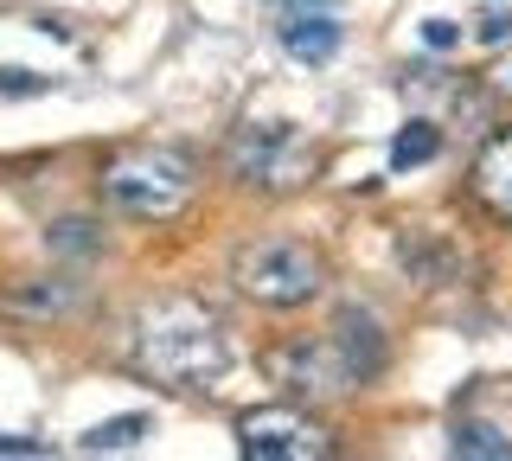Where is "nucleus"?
I'll return each instance as SVG.
<instances>
[{
  "mask_svg": "<svg viewBox=\"0 0 512 461\" xmlns=\"http://www.w3.org/2000/svg\"><path fill=\"white\" fill-rule=\"evenodd\" d=\"M288 7H327V0H288Z\"/></svg>",
  "mask_w": 512,
  "mask_h": 461,
  "instance_id": "nucleus-18",
  "label": "nucleus"
},
{
  "mask_svg": "<svg viewBox=\"0 0 512 461\" xmlns=\"http://www.w3.org/2000/svg\"><path fill=\"white\" fill-rule=\"evenodd\" d=\"M397 263L410 269L416 282H455V244H442L429 225H404L397 231Z\"/></svg>",
  "mask_w": 512,
  "mask_h": 461,
  "instance_id": "nucleus-10",
  "label": "nucleus"
},
{
  "mask_svg": "<svg viewBox=\"0 0 512 461\" xmlns=\"http://www.w3.org/2000/svg\"><path fill=\"white\" fill-rule=\"evenodd\" d=\"M141 436H148V417L135 410V417H109V423H96L90 436L77 442V449H84V455H103V449H135Z\"/></svg>",
  "mask_w": 512,
  "mask_h": 461,
  "instance_id": "nucleus-13",
  "label": "nucleus"
},
{
  "mask_svg": "<svg viewBox=\"0 0 512 461\" xmlns=\"http://www.w3.org/2000/svg\"><path fill=\"white\" fill-rule=\"evenodd\" d=\"M512 33V13H493V20H487V33H480V39H506Z\"/></svg>",
  "mask_w": 512,
  "mask_h": 461,
  "instance_id": "nucleus-17",
  "label": "nucleus"
},
{
  "mask_svg": "<svg viewBox=\"0 0 512 461\" xmlns=\"http://www.w3.org/2000/svg\"><path fill=\"white\" fill-rule=\"evenodd\" d=\"M237 449L256 461H320V455H333V436L301 404H263L237 417Z\"/></svg>",
  "mask_w": 512,
  "mask_h": 461,
  "instance_id": "nucleus-6",
  "label": "nucleus"
},
{
  "mask_svg": "<svg viewBox=\"0 0 512 461\" xmlns=\"http://www.w3.org/2000/svg\"><path fill=\"white\" fill-rule=\"evenodd\" d=\"M327 333H333V346L346 353V365L359 372V385H372L384 365H391V340H384V327H378L372 308H340Z\"/></svg>",
  "mask_w": 512,
  "mask_h": 461,
  "instance_id": "nucleus-7",
  "label": "nucleus"
},
{
  "mask_svg": "<svg viewBox=\"0 0 512 461\" xmlns=\"http://www.w3.org/2000/svg\"><path fill=\"white\" fill-rule=\"evenodd\" d=\"M231 282L237 295L256 301V308H308L327 289V257L308 244V237H250L231 257Z\"/></svg>",
  "mask_w": 512,
  "mask_h": 461,
  "instance_id": "nucleus-3",
  "label": "nucleus"
},
{
  "mask_svg": "<svg viewBox=\"0 0 512 461\" xmlns=\"http://www.w3.org/2000/svg\"><path fill=\"white\" fill-rule=\"evenodd\" d=\"M340 20H333L327 7H288V20H282V45H288V58H301V65H327L333 52H340Z\"/></svg>",
  "mask_w": 512,
  "mask_h": 461,
  "instance_id": "nucleus-9",
  "label": "nucleus"
},
{
  "mask_svg": "<svg viewBox=\"0 0 512 461\" xmlns=\"http://www.w3.org/2000/svg\"><path fill=\"white\" fill-rule=\"evenodd\" d=\"M96 193H103L109 212L122 218H141V225H167V218H180L192 193H199V167H192V154L180 148H116L96 173Z\"/></svg>",
  "mask_w": 512,
  "mask_h": 461,
  "instance_id": "nucleus-2",
  "label": "nucleus"
},
{
  "mask_svg": "<svg viewBox=\"0 0 512 461\" xmlns=\"http://www.w3.org/2000/svg\"><path fill=\"white\" fill-rule=\"evenodd\" d=\"M468 193L487 205L500 225H512V129L487 135V148H480L474 167H468Z\"/></svg>",
  "mask_w": 512,
  "mask_h": 461,
  "instance_id": "nucleus-8",
  "label": "nucleus"
},
{
  "mask_svg": "<svg viewBox=\"0 0 512 461\" xmlns=\"http://www.w3.org/2000/svg\"><path fill=\"white\" fill-rule=\"evenodd\" d=\"M0 90H13V97H26V90H39V77H32V71H0Z\"/></svg>",
  "mask_w": 512,
  "mask_h": 461,
  "instance_id": "nucleus-15",
  "label": "nucleus"
},
{
  "mask_svg": "<svg viewBox=\"0 0 512 461\" xmlns=\"http://www.w3.org/2000/svg\"><path fill=\"white\" fill-rule=\"evenodd\" d=\"M455 39H461V33H455L448 20H429V26H423V45H436V52H448Z\"/></svg>",
  "mask_w": 512,
  "mask_h": 461,
  "instance_id": "nucleus-14",
  "label": "nucleus"
},
{
  "mask_svg": "<svg viewBox=\"0 0 512 461\" xmlns=\"http://www.w3.org/2000/svg\"><path fill=\"white\" fill-rule=\"evenodd\" d=\"M448 449L468 455V461H512V436L500 423H480V417H461L448 429Z\"/></svg>",
  "mask_w": 512,
  "mask_h": 461,
  "instance_id": "nucleus-11",
  "label": "nucleus"
},
{
  "mask_svg": "<svg viewBox=\"0 0 512 461\" xmlns=\"http://www.w3.org/2000/svg\"><path fill=\"white\" fill-rule=\"evenodd\" d=\"M231 327L218 321L205 301L192 295H167L154 308H141L135 321V365L154 378V385L173 391H212L224 372H231Z\"/></svg>",
  "mask_w": 512,
  "mask_h": 461,
  "instance_id": "nucleus-1",
  "label": "nucleus"
},
{
  "mask_svg": "<svg viewBox=\"0 0 512 461\" xmlns=\"http://www.w3.org/2000/svg\"><path fill=\"white\" fill-rule=\"evenodd\" d=\"M224 173L250 193H301L320 173V154L295 122H244L224 141Z\"/></svg>",
  "mask_w": 512,
  "mask_h": 461,
  "instance_id": "nucleus-4",
  "label": "nucleus"
},
{
  "mask_svg": "<svg viewBox=\"0 0 512 461\" xmlns=\"http://www.w3.org/2000/svg\"><path fill=\"white\" fill-rule=\"evenodd\" d=\"M436 148H442L436 122H410V129H397V141H391V167L397 173H404V167H423V161H436Z\"/></svg>",
  "mask_w": 512,
  "mask_h": 461,
  "instance_id": "nucleus-12",
  "label": "nucleus"
},
{
  "mask_svg": "<svg viewBox=\"0 0 512 461\" xmlns=\"http://www.w3.org/2000/svg\"><path fill=\"white\" fill-rule=\"evenodd\" d=\"M0 455H45V442H32V436H0Z\"/></svg>",
  "mask_w": 512,
  "mask_h": 461,
  "instance_id": "nucleus-16",
  "label": "nucleus"
},
{
  "mask_svg": "<svg viewBox=\"0 0 512 461\" xmlns=\"http://www.w3.org/2000/svg\"><path fill=\"white\" fill-rule=\"evenodd\" d=\"M263 372L276 378L288 397H308V404H327V397L365 391V385H359V372L346 365V353L333 346V333H320V340H308V333H301V340L276 346V353L263 359Z\"/></svg>",
  "mask_w": 512,
  "mask_h": 461,
  "instance_id": "nucleus-5",
  "label": "nucleus"
}]
</instances>
